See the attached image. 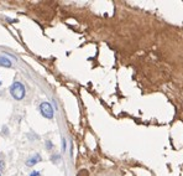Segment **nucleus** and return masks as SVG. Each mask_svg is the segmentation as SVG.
Instances as JSON below:
<instances>
[{"instance_id":"1","label":"nucleus","mask_w":183,"mask_h":176,"mask_svg":"<svg viewBox=\"0 0 183 176\" xmlns=\"http://www.w3.org/2000/svg\"><path fill=\"white\" fill-rule=\"evenodd\" d=\"M10 94L15 101H22L25 98V94H26L25 86L19 81L14 82L10 86Z\"/></svg>"},{"instance_id":"2","label":"nucleus","mask_w":183,"mask_h":176,"mask_svg":"<svg viewBox=\"0 0 183 176\" xmlns=\"http://www.w3.org/2000/svg\"><path fill=\"white\" fill-rule=\"evenodd\" d=\"M40 112L47 119H52L53 115H55V109H53V107H52V104L50 102H42L40 104Z\"/></svg>"},{"instance_id":"3","label":"nucleus","mask_w":183,"mask_h":176,"mask_svg":"<svg viewBox=\"0 0 183 176\" xmlns=\"http://www.w3.org/2000/svg\"><path fill=\"white\" fill-rule=\"evenodd\" d=\"M41 161V155L40 154H34V155H31L27 160H26V166H34V165H36V164H39Z\"/></svg>"},{"instance_id":"4","label":"nucleus","mask_w":183,"mask_h":176,"mask_svg":"<svg viewBox=\"0 0 183 176\" xmlns=\"http://www.w3.org/2000/svg\"><path fill=\"white\" fill-rule=\"evenodd\" d=\"M0 66L2 67H11V61L6 56H0Z\"/></svg>"},{"instance_id":"5","label":"nucleus","mask_w":183,"mask_h":176,"mask_svg":"<svg viewBox=\"0 0 183 176\" xmlns=\"http://www.w3.org/2000/svg\"><path fill=\"white\" fill-rule=\"evenodd\" d=\"M66 150H67V140L64 138H62V151L66 153Z\"/></svg>"},{"instance_id":"6","label":"nucleus","mask_w":183,"mask_h":176,"mask_svg":"<svg viewBox=\"0 0 183 176\" xmlns=\"http://www.w3.org/2000/svg\"><path fill=\"white\" fill-rule=\"evenodd\" d=\"M77 176H89V175H88V171L87 170H80Z\"/></svg>"},{"instance_id":"7","label":"nucleus","mask_w":183,"mask_h":176,"mask_svg":"<svg viewBox=\"0 0 183 176\" xmlns=\"http://www.w3.org/2000/svg\"><path fill=\"white\" fill-rule=\"evenodd\" d=\"M46 148H47L48 150H51V149H53V145H52V143H51L50 140H46Z\"/></svg>"},{"instance_id":"8","label":"nucleus","mask_w":183,"mask_h":176,"mask_svg":"<svg viewBox=\"0 0 183 176\" xmlns=\"http://www.w3.org/2000/svg\"><path fill=\"white\" fill-rule=\"evenodd\" d=\"M40 174H41L40 171H32V172H31L29 176H40Z\"/></svg>"},{"instance_id":"9","label":"nucleus","mask_w":183,"mask_h":176,"mask_svg":"<svg viewBox=\"0 0 183 176\" xmlns=\"http://www.w3.org/2000/svg\"><path fill=\"white\" fill-rule=\"evenodd\" d=\"M4 167H5L4 161H3V160H0V171H3V170H4Z\"/></svg>"},{"instance_id":"10","label":"nucleus","mask_w":183,"mask_h":176,"mask_svg":"<svg viewBox=\"0 0 183 176\" xmlns=\"http://www.w3.org/2000/svg\"><path fill=\"white\" fill-rule=\"evenodd\" d=\"M2 84H3V83H2V81H0V87H2Z\"/></svg>"},{"instance_id":"11","label":"nucleus","mask_w":183,"mask_h":176,"mask_svg":"<svg viewBox=\"0 0 183 176\" xmlns=\"http://www.w3.org/2000/svg\"><path fill=\"white\" fill-rule=\"evenodd\" d=\"M0 176H2V174H0Z\"/></svg>"}]
</instances>
